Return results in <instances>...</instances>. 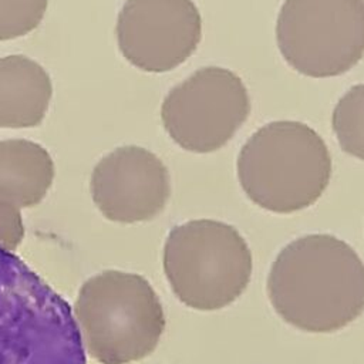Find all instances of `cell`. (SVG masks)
<instances>
[{
    "label": "cell",
    "instance_id": "cell-1",
    "mask_svg": "<svg viewBox=\"0 0 364 364\" xmlns=\"http://www.w3.org/2000/svg\"><path fill=\"white\" fill-rule=\"evenodd\" d=\"M267 294L274 311L309 333L337 331L364 311V263L344 240L313 233L276 256Z\"/></svg>",
    "mask_w": 364,
    "mask_h": 364
},
{
    "label": "cell",
    "instance_id": "cell-2",
    "mask_svg": "<svg viewBox=\"0 0 364 364\" xmlns=\"http://www.w3.org/2000/svg\"><path fill=\"white\" fill-rule=\"evenodd\" d=\"M68 301L0 246V364H87Z\"/></svg>",
    "mask_w": 364,
    "mask_h": 364
},
{
    "label": "cell",
    "instance_id": "cell-3",
    "mask_svg": "<svg viewBox=\"0 0 364 364\" xmlns=\"http://www.w3.org/2000/svg\"><path fill=\"white\" fill-rule=\"evenodd\" d=\"M71 309L85 354L100 364L145 358L166 324L151 283L138 273L114 269L88 277Z\"/></svg>",
    "mask_w": 364,
    "mask_h": 364
},
{
    "label": "cell",
    "instance_id": "cell-4",
    "mask_svg": "<svg viewBox=\"0 0 364 364\" xmlns=\"http://www.w3.org/2000/svg\"><path fill=\"white\" fill-rule=\"evenodd\" d=\"M237 178L246 196L274 213L313 205L331 178V156L323 138L300 121H273L242 146Z\"/></svg>",
    "mask_w": 364,
    "mask_h": 364
},
{
    "label": "cell",
    "instance_id": "cell-5",
    "mask_svg": "<svg viewBox=\"0 0 364 364\" xmlns=\"http://www.w3.org/2000/svg\"><path fill=\"white\" fill-rule=\"evenodd\" d=\"M164 272L173 294L195 310L233 303L252 276V252L232 225L193 219L171 229L164 245Z\"/></svg>",
    "mask_w": 364,
    "mask_h": 364
},
{
    "label": "cell",
    "instance_id": "cell-6",
    "mask_svg": "<svg viewBox=\"0 0 364 364\" xmlns=\"http://www.w3.org/2000/svg\"><path fill=\"white\" fill-rule=\"evenodd\" d=\"M276 41L297 73L313 78L341 75L364 55V0H284Z\"/></svg>",
    "mask_w": 364,
    "mask_h": 364
},
{
    "label": "cell",
    "instance_id": "cell-7",
    "mask_svg": "<svg viewBox=\"0 0 364 364\" xmlns=\"http://www.w3.org/2000/svg\"><path fill=\"white\" fill-rule=\"evenodd\" d=\"M250 114L245 82L233 71L209 65L196 70L165 97L161 119L183 149L208 154L225 146Z\"/></svg>",
    "mask_w": 364,
    "mask_h": 364
},
{
    "label": "cell",
    "instance_id": "cell-8",
    "mask_svg": "<svg viewBox=\"0 0 364 364\" xmlns=\"http://www.w3.org/2000/svg\"><path fill=\"white\" fill-rule=\"evenodd\" d=\"M121 54L136 68L165 73L196 50L202 18L192 0H127L117 18Z\"/></svg>",
    "mask_w": 364,
    "mask_h": 364
},
{
    "label": "cell",
    "instance_id": "cell-9",
    "mask_svg": "<svg viewBox=\"0 0 364 364\" xmlns=\"http://www.w3.org/2000/svg\"><path fill=\"white\" fill-rule=\"evenodd\" d=\"M90 185L98 210L118 223L154 219L171 196L166 166L154 152L136 145L119 146L101 158Z\"/></svg>",
    "mask_w": 364,
    "mask_h": 364
},
{
    "label": "cell",
    "instance_id": "cell-10",
    "mask_svg": "<svg viewBox=\"0 0 364 364\" xmlns=\"http://www.w3.org/2000/svg\"><path fill=\"white\" fill-rule=\"evenodd\" d=\"M53 97L48 73L21 55L0 57V128H28L43 122Z\"/></svg>",
    "mask_w": 364,
    "mask_h": 364
},
{
    "label": "cell",
    "instance_id": "cell-11",
    "mask_svg": "<svg viewBox=\"0 0 364 364\" xmlns=\"http://www.w3.org/2000/svg\"><path fill=\"white\" fill-rule=\"evenodd\" d=\"M54 181L46 148L28 139L0 141V203L17 209L40 203Z\"/></svg>",
    "mask_w": 364,
    "mask_h": 364
},
{
    "label": "cell",
    "instance_id": "cell-12",
    "mask_svg": "<svg viewBox=\"0 0 364 364\" xmlns=\"http://www.w3.org/2000/svg\"><path fill=\"white\" fill-rule=\"evenodd\" d=\"M331 127L340 148L364 161V82L353 85L337 101Z\"/></svg>",
    "mask_w": 364,
    "mask_h": 364
},
{
    "label": "cell",
    "instance_id": "cell-13",
    "mask_svg": "<svg viewBox=\"0 0 364 364\" xmlns=\"http://www.w3.org/2000/svg\"><path fill=\"white\" fill-rule=\"evenodd\" d=\"M48 0H0V41L33 31L43 20Z\"/></svg>",
    "mask_w": 364,
    "mask_h": 364
},
{
    "label": "cell",
    "instance_id": "cell-14",
    "mask_svg": "<svg viewBox=\"0 0 364 364\" xmlns=\"http://www.w3.org/2000/svg\"><path fill=\"white\" fill-rule=\"evenodd\" d=\"M24 232L20 209L0 203V246L14 252L23 242Z\"/></svg>",
    "mask_w": 364,
    "mask_h": 364
}]
</instances>
